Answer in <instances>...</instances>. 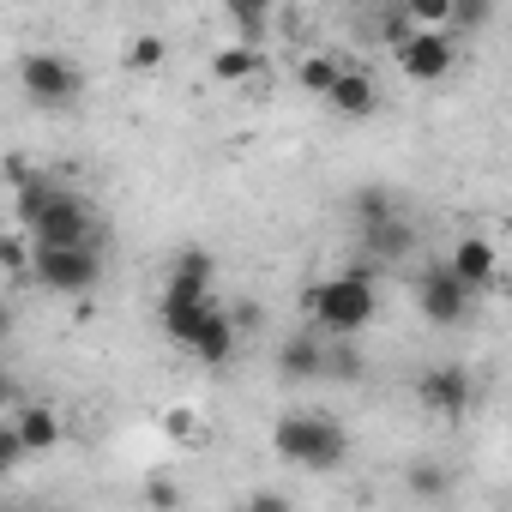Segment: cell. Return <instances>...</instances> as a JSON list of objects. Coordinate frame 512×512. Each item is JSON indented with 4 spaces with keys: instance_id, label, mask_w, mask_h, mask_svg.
<instances>
[{
    "instance_id": "6da1fadb",
    "label": "cell",
    "mask_w": 512,
    "mask_h": 512,
    "mask_svg": "<svg viewBox=\"0 0 512 512\" xmlns=\"http://www.w3.org/2000/svg\"><path fill=\"white\" fill-rule=\"evenodd\" d=\"M302 308H308V326H314V332H326V338H356V332H368V326L380 320L374 266H368V260H350L338 278L314 284Z\"/></svg>"
},
{
    "instance_id": "7a4b0ae2",
    "label": "cell",
    "mask_w": 512,
    "mask_h": 512,
    "mask_svg": "<svg viewBox=\"0 0 512 512\" xmlns=\"http://www.w3.org/2000/svg\"><path fill=\"white\" fill-rule=\"evenodd\" d=\"M272 446H278V458H290V464H302V470H338L344 452H350L344 428H338L332 416H320V410H290V416L272 428Z\"/></svg>"
},
{
    "instance_id": "3957f363",
    "label": "cell",
    "mask_w": 512,
    "mask_h": 512,
    "mask_svg": "<svg viewBox=\"0 0 512 512\" xmlns=\"http://www.w3.org/2000/svg\"><path fill=\"white\" fill-rule=\"evenodd\" d=\"M25 284L49 290V296H91L103 284V253L97 241H67V247H37L31 266H25Z\"/></svg>"
},
{
    "instance_id": "277c9868",
    "label": "cell",
    "mask_w": 512,
    "mask_h": 512,
    "mask_svg": "<svg viewBox=\"0 0 512 512\" xmlns=\"http://www.w3.org/2000/svg\"><path fill=\"white\" fill-rule=\"evenodd\" d=\"M19 91H25L37 109H67V103L85 97V73H79L67 55H55V49H31V55L19 61Z\"/></svg>"
},
{
    "instance_id": "5b68a950",
    "label": "cell",
    "mask_w": 512,
    "mask_h": 512,
    "mask_svg": "<svg viewBox=\"0 0 512 512\" xmlns=\"http://www.w3.org/2000/svg\"><path fill=\"white\" fill-rule=\"evenodd\" d=\"M410 290H416L422 320H434V326H470V314H476V290L452 266H422Z\"/></svg>"
},
{
    "instance_id": "8992f818",
    "label": "cell",
    "mask_w": 512,
    "mask_h": 512,
    "mask_svg": "<svg viewBox=\"0 0 512 512\" xmlns=\"http://www.w3.org/2000/svg\"><path fill=\"white\" fill-rule=\"evenodd\" d=\"M25 235L37 241V247H67V241H97V211L79 199V193H55L31 223H25Z\"/></svg>"
},
{
    "instance_id": "52a82bcc",
    "label": "cell",
    "mask_w": 512,
    "mask_h": 512,
    "mask_svg": "<svg viewBox=\"0 0 512 512\" xmlns=\"http://www.w3.org/2000/svg\"><path fill=\"white\" fill-rule=\"evenodd\" d=\"M392 55H398V67H404V79H416V85H440L452 67H458V43L446 37V31H410L404 43H392Z\"/></svg>"
},
{
    "instance_id": "ba28073f",
    "label": "cell",
    "mask_w": 512,
    "mask_h": 512,
    "mask_svg": "<svg viewBox=\"0 0 512 512\" xmlns=\"http://www.w3.org/2000/svg\"><path fill=\"white\" fill-rule=\"evenodd\" d=\"M356 247H362V260L380 272V266H398L416 253V223H404L398 211L380 217V223H356Z\"/></svg>"
},
{
    "instance_id": "9c48e42d",
    "label": "cell",
    "mask_w": 512,
    "mask_h": 512,
    "mask_svg": "<svg viewBox=\"0 0 512 512\" xmlns=\"http://www.w3.org/2000/svg\"><path fill=\"white\" fill-rule=\"evenodd\" d=\"M470 398H476V386H470V374H464L458 362L428 368V374L416 380V404H428V410H434V416H446V422H458V416L470 410Z\"/></svg>"
},
{
    "instance_id": "30bf717a",
    "label": "cell",
    "mask_w": 512,
    "mask_h": 512,
    "mask_svg": "<svg viewBox=\"0 0 512 512\" xmlns=\"http://www.w3.org/2000/svg\"><path fill=\"white\" fill-rule=\"evenodd\" d=\"M326 103H332L344 121H368V115H380V85H374V73H368V67H344V73L332 79Z\"/></svg>"
},
{
    "instance_id": "8fae6325",
    "label": "cell",
    "mask_w": 512,
    "mask_h": 512,
    "mask_svg": "<svg viewBox=\"0 0 512 512\" xmlns=\"http://www.w3.org/2000/svg\"><path fill=\"white\" fill-rule=\"evenodd\" d=\"M326 344H332V338L314 332V326L296 332V338L278 350V374H284V380H320V374H326Z\"/></svg>"
},
{
    "instance_id": "7c38bea8",
    "label": "cell",
    "mask_w": 512,
    "mask_h": 512,
    "mask_svg": "<svg viewBox=\"0 0 512 512\" xmlns=\"http://www.w3.org/2000/svg\"><path fill=\"white\" fill-rule=\"evenodd\" d=\"M211 272H217V260H211L205 247H181L175 260H169L163 296H211Z\"/></svg>"
},
{
    "instance_id": "4fadbf2b",
    "label": "cell",
    "mask_w": 512,
    "mask_h": 512,
    "mask_svg": "<svg viewBox=\"0 0 512 512\" xmlns=\"http://www.w3.org/2000/svg\"><path fill=\"white\" fill-rule=\"evenodd\" d=\"M235 344H241V326H235L223 308H211V314H205V326L193 332V344H187V350H193L205 368H223V362L235 356Z\"/></svg>"
},
{
    "instance_id": "5bb4252c",
    "label": "cell",
    "mask_w": 512,
    "mask_h": 512,
    "mask_svg": "<svg viewBox=\"0 0 512 512\" xmlns=\"http://www.w3.org/2000/svg\"><path fill=\"white\" fill-rule=\"evenodd\" d=\"M217 308V296H163V332L187 350L193 344V332L205 326V314Z\"/></svg>"
},
{
    "instance_id": "9a60e30c",
    "label": "cell",
    "mask_w": 512,
    "mask_h": 512,
    "mask_svg": "<svg viewBox=\"0 0 512 512\" xmlns=\"http://www.w3.org/2000/svg\"><path fill=\"white\" fill-rule=\"evenodd\" d=\"M446 266H452V272H458V278H464L470 290H488V284H494V266H500V260H494V247H488L482 235H464V241L452 247V260H446Z\"/></svg>"
},
{
    "instance_id": "2e32d148",
    "label": "cell",
    "mask_w": 512,
    "mask_h": 512,
    "mask_svg": "<svg viewBox=\"0 0 512 512\" xmlns=\"http://www.w3.org/2000/svg\"><path fill=\"white\" fill-rule=\"evenodd\" d=\"M13 428H19L25 452H49V446H61V416H55L49 404H25V410L13 416Z\"/></svg>"
},
{
    "instance_id": "e0dca14e",
    "label": "cell",
    "mask_w": 512,
    "mask_h": 512,
    "mask_svg": "<svg viewBox=\"0 0 512 512\" xmlns=\"http://www.w3.org/2000/svg\"><path fill=\"white\" fill-rule=\"evenodd\" d=\"M223 7H229L241 43H260V37H266V25H272V0H223Z\"/></svg>"
},
{
    "instance_id": "ac0fdd59",
    "label": "cell",
    "mask_w": 512,
    "mask_h": 512,
    "mask_svg": "<svg viewBox=\"0 0 512 512\" xmlns=\"http://www.w3.org/2000/svg\"><path fill=\"white\" fill-rule=\"evenodd\" d=\"M211 73L229 79V85H241V79L260 73V49H253V43H241V49H217V55H211Z\"/></svg>"
},
{
    "instance_id": "d6986e66",
    "label": "cell",
    "mask_w": 512,
    "mask_h": 512,
    "mask_svg": "<svg viewBox=\"0 0 512 512\" xmlns=\"http://www.w3.org/2000/svg\"><path fill=\"white\" fill-rule=\"evenodd\" d=\"M488 19H494V0H452L446 7V25L440 31H488Z\"/></svg>"
},
{
    "instance_id": "ffe728a7",
    "label": "cell",
    "mask_w": 512,
    "mask_h": 512,
    "mask_svg": "<svg viewBox=\"0 0 512 512\" xmlns=\"http://www.w3.org/2000/svg\"><path fill=\"white\" fill-rule=\"evenodd\" d=\"M338 73H344V61H338V55H308V61L296 67V79H302V91H314V97H326Z\"/></svg>"
},
{
    "instance_id": "44dd1931",
    "label": "cell",
    "mask_w": 512,
    "mask_h": 512,
    "mask_svg": "<svg viewBox=\"0 0 512 512\" xmlns=\"http://www.w3.org/2000/svg\"><path fill=\"white\" fill-rule=\"evenodd\" d=\"M350 205H356V223H380V217H392V211H398L386 187H362V193H356Z\"/></svg>"
},
{
    "instance_id": "7402d4cb",
    "label": "cell",
    "mask_w": 512,
    "mask_h": 512,
    "mask_svg": "<svg viewBox=\"0 0 512 512\" xmlns=\"http://www.w3.org/2000/svg\"><path fill=\"white\" fill-rule=\"evenodd\" d=\"M398 7H404V19H410V25H422V31H440L452 0H398Z\"/></svg>"
},
{
    "instance_id": "603a6c76",
    "label": "cell",
    "mask_w": 512,
    "mask_h": 512,
    "mask_svg": "<svg viewBox=\"0 0 512 512\" xmlns=\"http://www.w3.org/2000/svg\"><path fill=\"white\" fill-rule=\"evenodd\" d=\"M404 488L422 494V500H440V494H446V476H440L434 464H410V470H404Z\"/></svg>"
},
{
    "instance_id": "cb8c5ba5",
    "label": "cell",
    "mask_w": 512,
    "mask_h": 512,
    "mask_svg": "<svg viewBox=\"0 0 512 512\" xmlns=\"http://www.w3.org/2000/svg\"><path fill=\"white\" fill-rule=\"evenodd\" d=\"M25 458H31V452H25L19 428H13V422H0V476H13V470H19Z\"/></svg>"
},
{
    "instance_id": "d4e9b609",
    "label": "cell",
    "mask_w": 512,
    "mask_h": 512,
    "mask_svg": "<svg viewBox=\"0 0 512 512\" xmlns=\"http://www.w3.org/2000/svg\"><path fill=\"white\" fill-rule=\"evenodd\" d=\"M157 61H163V37H151V31H145V37L127 49V73H151Z\"/></svg>"
},
{
    "instance_id": "484cf974",
    "label": "cell",
    "mask_w": 512,
    "mask_h": 512,
    "mask_svg": "<svg viewBox=\"0 0 512 512\" xmlns=\"http://www.w3.org/2000/svg\"><path fill=\"white\" fill-rule=\"evenodd\" d=\"M410 31H416V25L404 19V7H386V13H380V25H374V37H380V43H404Z\"/></svg>"
},
{
    "instance_id": "4316f807",
    "label": "cell",
    "mask_w": 512,
    "mask_h": 512,
    "mask_svg": "<svg viewBox=\"0 0 512 512\" xmlns=\"http://www.w3.org/2000/svg\"><path fill=\"white\" fill-rule=\"evenodd\" d=\"M0 266H7L13 278H25V266H31V247H25L19 235H0Z\"/></svg>"
},
{
    "instance_id": "83f0119b",
    "label": "cell",
    "mask_w": 512,
    "mask_h": 512,
    "mask_svg": "<svg viewBox=\"0 0 512 512\" xmlns=\"http://www.w3.org/2000/svg\"><path fill=\"white\" fill-rule=\"evenodd\" d=\"M169 434H175V440H193V434H199L193 410H175V416H169Z\"/></svg>"
},
{
    "instance_id": "f1b7e54d",
    "label": "cell",
    "mask_w": 512,
    "mask_h": 512,
    "mask_svg": "<svg viewBox=\"0 0 512 512\" xmlns=\"http://www.w3.org/2000/svg\"><path fill=\"white\" fill-rule=\"evenodd\" d=\"M7 404H19V386H13V374H7V368H0V410H7Z\"/></svg>"
},
{
    "instance_id": "f546056e",
    "label": "cell",
    "mask_w": 512,
    "mask_h": 512,
    "mask_svg": "<svg viewBox=\"0 0 512 512\" xmlns=\"http://www.w3.org/2000/svg\"><path fill=\"white\" fill-rule=\"evenodd\" d=\"M151 500L169 506V500H181V488H175V482H151Z\"/></svg>"
},
{
    "instance_id": "4dcf8cb0",
    "label": "cell",
    "mask_w": 512,
    "mask_h": 512,
    "mask_svg": "<svg viewBox=\"0 0 512 512\" xmlns=\"http://www.w3.org/2000/svg\"><path fill=\"white\" fill-rule=\"evenodd\" d=\"M7 332H13V308H0V344H7Z\"/></svg>"
}]
</instances>
